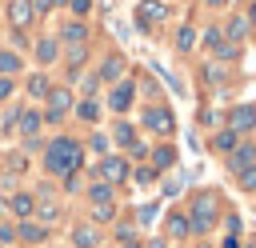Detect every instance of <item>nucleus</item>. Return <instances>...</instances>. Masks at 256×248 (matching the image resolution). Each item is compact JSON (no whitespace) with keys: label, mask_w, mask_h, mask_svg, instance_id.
I'll use <instances>...</instances> for the list:
<instances>
[{"label":"nucleus","mask_w":256,"mask_h":248,"mask_svg":"<svg viewBox=\"0 0 256 248\" xmlns=\"http://www.w3.org/2000/svg\"><path fill=\"white\" fill-rule=\"evenodd\" d=\"M76 164H80V144H76V140H64V136H60V140L48 144V168H52V172L72 176Z\"/></svg>","instance_id":"1"},{"label":"nucleus","mask_w":256,"mask_h":248,"mask_svg":"<svg viewBox=\"0 0 256 248\" xmlns=\"http://www.w3.org/2000/svg\"><path fill=\"white\" fill-rule=\"evenodd\" d=\"M216 212H220V200H216L212 192H196V196H192V228H196V232L212 228Z\"/></svg>","instance_id":"2"},{"label":"nucleus","mask_w":256,"mask_h":248,"mask_svg":"<svg viewBox=\"0 0 256 248\" xmlns=\"http://www.w3.org/2000/svg\"><path fill=\"white\" fill-rule=\"evenodd\" d=\"M228 124H232V132H244V128H256V108H252V104H240V108H232V116H228Z\"/></svg>","instance_id":"3"},{"label":"nucleus","mask_w":256,"mask_h":248,"mask_svg":"<svg viewBox=\"0 0 256 248\" xmlns=\"http://www.w3.org/2000/svg\"><path fill=\"white\" fill-rule=\"evenodd\" d=\"M144 124H148L152 132H172V112H168V108H148V112H144Z\"/></svg>","instance_id":"4"},{"label":"nucleus","mask_w":256,"mask_h":248,"mask_svg":"<svg viewBox=\"0 0 256 248\" xmlns=\"http://www.w3.org/2000/svg\"><path fill=\"white\" fill-rule=\"evenodd\" d=\"M48 96H52V104H48V120H60V116L72 108V92L56 88V92H48Z\"/></svg>","instance_id":"5"},{"label":"nucleus","mask_w":256,"mask_h":248,"mask_svg":"<svg viewBox=\"0 0 256 248\" xmlns=\"http://www.w3.org/2000/svg\"><path fill=\"white\" fill-rule=\"evenodd\" d=\"M256 164V144H244V148H236V156H232V172H248Z\"/></svg>","instance_id":"6"},{"label":"nucleus","mask_w":256,"mask_h":248,"mask_svg":"<svg viewBox=\"0 0 256 248\" xmlns=\"http://www.w3.org/2000/svg\"><path fill=\"white\" fill-rule=\"evenodd\" d=\"M8 16H12L16 28H24V24L32 20V0H12V4H8Z\"/></svg>","instance_id":"7"},{"label":"nucleus","mask_w":256,"mask_h":248,"mask_svg":"<svg viewBox=\"0 0 256 248\" xmlns=\"http://www.w3.org/2000/svg\"><path fill=\"white\" fill-rule=\"evenodd\" d=\"M100 172H104L108 180H124V176H128V164H124L120 156H108V160L100 164Z\"/></svg>","instance_id":"8"},{"label":"nucleus","mask_w":256,"mask_h":248,"mask_svg":"<svg viewBox=\"0 0 256 248\" xmlns=\"http://www.w3.org/2000/svg\"><path fill=\"white\" fill-rule=\"evenodd\" d=\"M156 20H164V4L144 0V4H140V24H156Z\"/></svg>","instance_id":"9"},{"label":"nucleus","mask_w":256,"mask_h":248,"mask_svg":"<svg viewBox=\"0 0 256 248\" xmlns=\"http://www.w3.org/2000/svg\"><path fill=\"white\" fill-rule=\"evenodd\" d=\"M132 92H136V88H132V80H124V84L112 92V108H116V112H124V108L132 104Z\"/></svg>","instance_id":"10"},{"label":"nucleus","mask_w":256,"mask_h":248,"mask_svg":"<svg viewBox=\"0 0 256 248\" xmlns=\"http://www.w3.org/2000/svg\"><path fill=\"white\" fill-rule=\"evenodd\" d=\"M12 212H16V216H32V212H36V200H32V196H24V192H20V196H12Z\"/></svg>","instance_id":"11"},{"label":"nucleus","mask_w":256,"mask_h":248,"mask_svg":"<svg viewBox=\"0 0 256 248\" xmlns=\"http://www.w3.org/2000/svg\"><path fill=\"white\" fill-rule=\"evenodd\" d=\"M36 128H40V112H24L20 116V132L24 136H36Z\"/></svg>","instance_id":"12"},{"label":"nucleus","mask_w":256,"mask_h":248,"mask_svg":"<svg viewBox=\"0 0 256 248\" xmlns=\"http://www.w3.org/2000/svg\"><path fill=\"white\" fill-rule=\"evenodd\" d=\"M152 164H156V168H172V164H176V152H172V148H156V152H152Z\"/></svg>","instance_id":"13"},{"label":"nucleus","mask_w":256,"mask_h":248,"mask_svg":"<svg viewBox=\"0 0 256 248\" xmlns=\"http://www.w3.org/2000/svg\"><path fill=\"white\" fill-rule=\"evenodd\" d=\"M76 244H80V248H92V244H96V228H92V224L76 228Z\"/></svg>","instance_id":"14"},{"label":"nucleus","mask_w":256,"mask_h":248,"mask_svg":"<svg viewBox=\"0 0 256 248\" xmlns=\"http://www.w3.org/2000/svg\"><path fill=\"white\" fill-rule=\"evenodd\" d=\"M36 56H40L44 64H48V60H56V40H40V44H36Z\"/></svg>","instance_id":"15"},{"label":"nucleus","mask_w":256,"mask_h":248,"mask_svg":"<svg viewBox=\"0 0 256 248\" xmlns=\"http://www.w3.org/2000/svg\"><path fill=\"white\" fill-rule=\"evenodd\" d=\"M212 144H216V148H220V152H232V148H236V132H232V128H228V132H220V136H216V140H212Z\"/></svg>","instance_id":"16"},{"label":"nucleus","mask_w":256,"mask_h":248,"mask_svg":"<svg viewBox=\"0 0 256 248\" xmlns=\"http://www.w3.org/2000/svg\"><path fill=\"white\" fill-rule=\"evenodd\" d=\"M16 68H20V60H16L12 52H0V72H4V80H8V76H12Z\"/></svg>","instance_id":"17"},{"label":"nucleus","mask_w":256,"mask_h":248,"mask_svg":"<svg viewBox=\"0 0 256 248\" xmlns=\"http://www.w3.org/2000/svg\"><path fill=\"white\" fill-rule=\"evenodd\" d=\"M228 36H232V40H240V36H248V20H244V16H236V20L228 24Z\"/></svg>","instance_id":"18"},{"label":"nucleus","mask_w":256,"mask_h":248,"mask_svg":"<svg viewBox=\"0 0 256 248\" xmlns=\"http://www.w3.org/2000/svg\"><path fill=\"white\" fill-rule=\"evenodd\" d=\"M28 92H32V96H48V80H44V76H32V80H28Z\"/></svg>","instance_id":"19"},{"label":"nucleus","mask_w":256,"mask_h":248,"mask_svg":"<svg viewBox=\"0 0 256 248\" xmlns=\"http://www.w3.org/2000/svg\"><path fill=\"white\" fill-rule=\"evenodd\" d=\"M20 236L24 240H44V228L40 224H20Z\"/></svg>","instance_id":"20"},{"label":"nucleus","mask_w":256,"mask_h":248,"mask_svg":"<svg viewBox=\"0 0 256 248\" xmlns=\"http://www.w3.org/2000/svg\"><path fill=\"white\" fill-rule=\"evenodd\" d=\"M176 44H180V48L188 52V48L196 44V32H192V28H180V36H176Z\"/></svg>","instance_id":"21"},{"label":"nucleus","mask_w":256,"mask_h":248,"mask_svg":"<svg viewBox=\"0 0 256 248\" xmlns=\"http://www.w3.org/2000/svg\"><path fill=\"white\" fill-rule=\"evenodd\" d=\"M108 196H112L108 184H92V200H96V204H108Z\"/></svg>","instance_id":"22"},{"label":"nucleus","mask_w":256,"mask_h":248,"mask_svg":"<svg viewBox=\"0 0 256 248\" xmlns=\"http://www.w3.org/2000/svg\"><path fill=\"white\" fill-rule=\"evenodd\" d=\"M36 208H40V216H44V220H56V216H60V208H56L52 200H40Z\"/></svg>","instance_id":"23"},{"label":"nucleus","mask_w":256,"mask_h":248,"mask_svg":"<svg viewBox=\"0 0 256 248\" xmlns=\"http://www.w3.org/2000/svg\"><path fill=\"white\" fill-rule=\"evenodd\" d=\"M240 188H244V192H256V168L240 172Z\"/></svg>","instance_id":"24"},{"label":"nucleus","mask_w":256,"mask_h":248,"mask_svg":"<svg viewBox=\"0 0 256 248\" xmlns=\"http://www.w3.org/2000/svg\"><path fill=\"white\" fill-rule=\"evenodd\" d=\"M64 36H68V40H84V24H80V20H76V24H68V28H64Z\"/></svg>","instance_id":"25"},{"label":"nucleus","mask_w":256,"mask_h":248,"mask_svg":"<svg viewBox=\"0 0 256 248\" xmlns=\"http://www.w3.org/2000/svg\"><path fill=\"white\" fill-rule=\"evenodd\" d=\"M96 112H100L96 100H84V104H80V116H84V120H96Z\"/></svg>","instance_id":"26"},{"label":"nucleus","mask_w":256,"mask_h":248,"mask_svg":"<svg viewBox=\"0 0 256 248\" xmlns=\"http://www.w3.org/2000/svg\"><path fill=\"white\" fill-rule=\"evenodd\" d=\"M172 232L176 236H188V216H172Z\"/></svg>","instance_id":"27"},{"label":"nucleus","mask_w":256,"mask_h":248,"mask_svg":"<svg viewBox=\"0 0 256 248\" xmlns=\"http://www.w3.org/2000/svg\"><path fill=\"white\" fill-rule=\"evenodd\" d=\"M100 76H120V60H116V56H112V60H108V64H104V68H100Z\"/></svg>","instance_id":"28"},{"label":"nucleus","mask_w":256,"mask_h":248,"mask_svg":"<svg viewBox=\"0 0 256 248\" xmlns=\"http://www.w3.org/2000/svg\"><path fill=\"white\" fill-rule=\"evenodd\" d=\"M216 52H220V60H232V56H236V52H240V48H236V44H220V48H216Z\"/></svg>","instance_id":"29"},{"label":"nucleus","mask_w":256,"mask_h":248,"mask_svg":"<svg viewBox=\"0 0 256 248\" xmlns=\"http://www.w3.org/2000/svg\"><path fill=\"white\" fill-rule=\"evenodd\" d=\"M208 44H212V48H220V44H224V36H220V28H208Z\"/></svg>","instance_id":"30"},{"label":"nucleus","mask_w":256,"mask_h":248,"mask_svg":"<svg viewBox=\"0 0 256 248\" xmlns=\"http://www.w3.org/2000/svg\"><path fill=\"white\" fill-rule=\"evenodd\" d=\"M96 220H112V204H96Z\"/></svg>","instance_id":"31"},{"label":"nucleus","mask_w":256,"mask_h":248,"mask_svg":"<svg viewBox=\"0 0 256 248\" xmlns=\"http://www.w3.org/2000/svg\"><path fill=\"white\" fill-rule=\"evenodd\" d=\"M68 60H72V64H80V60H84V48H80V44H76V48H68Z\"/></svg>","instance_id":"32"},{"label":"nucleus","mask_w":256,"mask_h":248,"mask_svg":"<svg viewBox=\"0 0 256 248\" xmlns=\"http://www.w3.org/2000/svg\"><path fill=\"white\" fill-rule=\"evenodd\" d=\"M116 136H120L124 144H132V128H128V124H120V128H116Z\"/></svg>","instance_id":"33"},{"label":"nucleus","mask_w":256,"mask_h":248,"mask_svg":"<svg viewBox=\"0 0 256 248\" xmlns=\"http://www.w3.org/2000/svg\"><path fill=\"white\" fill-rule=\"evenodd\" d=\"M88 148H92V152H104V148H108V140H104V136H92V144H88Z\"/></svg>","instance_id":"34"},{"label":"nucleus","mask_w":256,"mask_h":248,"mask_svg":"<svg viewBox=\"0 0 256 248\" xmlns=\"http://www.w3.org/2000/svg\"><path fill=\"white\" fill-rule=\"evenodd\" d=\"M72 8H76V12H88V8H92V0H72Z\"/></svg>","instance_id":"35"},{"label":"nucleus","mask_w":256,"mask_h":248,"mask_svg":"<svg viewBox=\"0 0 256 248\" xmlns=\"http://www.w3.org/2000/svg\"><path fill=\"white\" fill-rule=\"evenodd\" d=\"M0 96H12V84H8L4 76H0Z\"/></svg>","instance_id":"36"},{"label":"nucleus","mask_w":256,"mask_h":248,"mask_svg":"<svg viewBox=\"0 0 256 248\" xmlns=\"http://www.w3.org/2000/svg\"><path fill=\"white\" fill-rule=\"evenodd\" d=\"M48 4H52V0H36V8H48Z\"/></svg>","instance_id":"37"},{"label":"nucleus","mask_w":256,"mask_h":248,"mask_svg":"<svg viewBox=\"0 0 256 248\" xmlns=\"http://www.w3.org/2000/svg\"><path fill=\"white\" fill-rule=\"evenodd\" d=\"M148 248H164V244H160V240H152V244H148Z\"/></svg>","instance_id":"38"},{"label":"nucleus","mask_w":256,"mask_h":248,"mask_svg":"<svg viewBox=\"0 0 256 248\" xmlns=\"http://www.w3.org/2000/svg\"><path fill=\"white\" fill-rule=\"evenodd\" d=\"M208 4H224V0H208Z\"/></svg>","instance_id":"39"},{"label":"nucleus","mask_w":256,"mask_h":248,"mask_svg":"<svg viewBox=\"0 0 256 248\" xmlns=\"http://www.w3.org/2000/svg\"><path fill=\"white\" fill-rule=\"evenodd\" d=\"M124 248H136V244H124Z\"/></svg>","instance_id":"40"}]
</instances>
